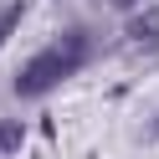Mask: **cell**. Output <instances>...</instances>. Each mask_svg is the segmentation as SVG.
<instances>
[{"label": "cell", "instance_id": "cell-3", "mask_svg": "<svg viewBox=\"0 0 159 159\" xmlns=\"http://www.w3.org/2000/svg\"><path fill=\"white\" fill-rule=\"evenodd\" d=\"M21 149V123H0V154H16Z\"/></svg>", "mask_w": 159, "mask_h": 159}, {"label": "cell", "instance_id": "cell-4", "mask_svg": "<svg viewBox=\"0 0 159 159\" xmlns=\"http://www.w3.org/2000/svg\"><path fill=\"white\" fill-rule=\"evenodd\" d=\"M16 21H21V0H11V5H5V16H0V36H11Z\"/></svg>", "mask_w": 159, "mask_h": 159}, {"label": "cell", "instance_id": "cell-5", "mask_svg": "<svg viewBox=\"0 0 159 159\" xmlns=\"http://www.w3.org/2000/svg\"><path fill=\"white\" fill-rule=\"evenodd\" d=\"M108 5H123V11H134V0H108Z\"/></svg>", "mask_w": 159, "mask_h": 159}, {"label": "cell", "instance_id": "cell-1", "mask_svg": "<svg viewBox=\"0 0 159 159\" xmlns=\"http://www.w3.org/2000/svg\"><path fill=\"white\" fill-rule=\"evenodd\" d=\"M82 57H87V36H82V31H67L62 41H52L46 52H36L31 62L21 67L16 93H21V98H41V93H52L57 82H67V77L82 67Z\"/></svg>", "mask_w": 159, "mask_h": 159}, {"label": "cell", "instance_id": "cell-2", "mask_svg": "<svg viewBox=\"0 0 159 159\" xmlns=\"http://www.w3.org/2000/svg\"><path fill=\"white\" fill-rule=\"evenodd\" d=\"M128 36H134V41H154V36H159V11H149V16H139V21L128 26Z\"/></svg>", "mask_w": 159, "mask_h": 159}, {"label": "cell", "instance_id": "cell-6", "mask_svg": "<svg viewBox=\"0 0 159 159\" xmlns=\"http://www.w3.org/2000/svg\"><path fill=\"white\" fill-rule=\"evenodd\" d=\"M154 134H159V123H154Z\"/></svg>", "mask_w": 159, "mask_h": 159}]
</instances>
